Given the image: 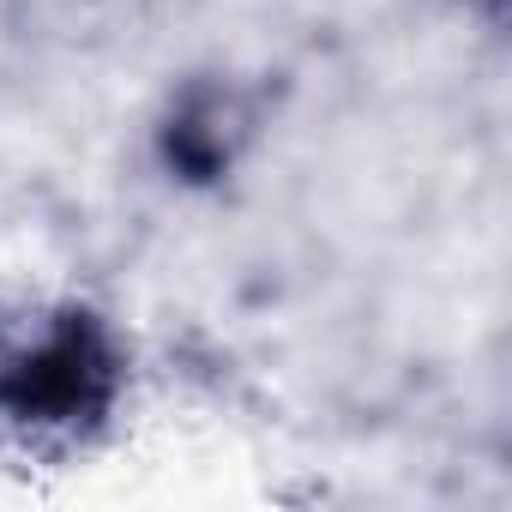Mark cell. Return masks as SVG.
Here are the masks:
<instances>
[{
	"label": "cell",
	"mask_w": 512,
	"mask_h": 512,
	"mask_svg": "<svg viewBox=\"0 0 512 512\" xmlns=\"http://www.w3.org/2000/svg\"><path fill=\"white\" fill-rule=\"evenodd\" d=\"M109 398V356L91 326L67 320L0 356V410L13 422H79Z\"/></svg>",
	"instance_id": "obj_1"
}]
</instances>
